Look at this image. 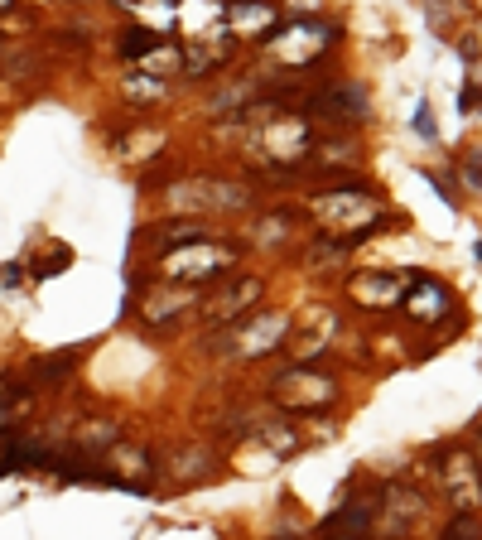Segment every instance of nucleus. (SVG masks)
<instances>
[{
	"label": "nucleus",
	"instance_id": "obj_11",
	"mask_svg": "<svg viewBox=\"0 0 482 540\" xmlns=\"http://www.w3.org/2000/svg\"><path fill=\"white\" fill-rule=\"evenodd\" d=\"M116 425H111V420H87V430H78V444L82 449H102V444H111V439H116Z\"/></svg>",
	"mask_w": 482,
	"mask_h": 540
},
{
	"label": "nucleus",
	"instance_id": "obj_15",
	"mask_svg": "<svg viewBox=\"0 0 482 540\" xmlns=\"http://www.w3.org/2000/svg\"><path fill=\"white\" fill-rule=\"evenodd\" d=\"M415 131H420V135H434V121H429V107H420V116H415Z\"/></svg>",
	"mask_w": 482,
	"mask_h": 540
},
{
	"label": "nucleus",
	"instance_id": "obj_5",
	"mask_svg": "<svg viewBox=\"0 0 482 540\" xmlns=\"http://www.w3.org/2000/svg\"><path fill=\"white\" fill-rule=\"evenodd\" d=\"M275 396L290 405V410H319L338 396V386L319 372H309V367H295V372H285V377L275 381Z\"/></svg>",
	"mask_w": 482,
	"mask_h": 540
},
{
	"label": "nucleus",
	"instance_id": "obj_13",
	"mask_svg": "<svg viewBox=\"0 0 482 540\" xmlns=\"http://www.w3.org/2000/svg\"><path fill=\"white\" fill-rule=\"evenodd\" d=\"M473 531H478V526H473V516H454V531H449L444 540H473Z\"/></svg>",
	"mask_w": 482,
	"mask_h": 540
},
{
	"label": "nucleus",
	"instance_id": "obj_16",
	"mask_svg": "<svg viewBox=\"0 0 482 540\" xmlns=\"http://www.w3.org/2000/svg\"><path fill=\"white\" fill-rule=\"evenodd\" d=\"M473 468H478V478H482V434H478V444H473Z\"/></svg>",
	"mask_w": 482,
	"mask_h": 540
},
{
	"label": "nucleus",
	"instance_id": "obj_12",
	"mask_svg": "<svg viewBox=\"0 0 482 540\" xmlns=\"http://www.w3.org/2000/svg\"><path fill=\"white\" fill-rule=\"evenodd\" d=\"M232 25H275V10H227Z\"/></svg>",
	"mask_w": 482,
	"mask_h": 540
},
{
	"label": "nucleus",
	"instance_id": "obj_6",
	"mask_svg": "<svg viewBox=\"0 0 482 540\" xmlns=\"http://www.w3.org/2000/svg\"><path fill=\"white\" fill-rule=\"evenodd\" d=\"M420 275H357L348 290L357 304H367V309H396V299H405V290L415 285Z\"/></svg>",
	"mask_w": 482,
	"mask_h": 540
},
{
	"label": "nucleus",
	"instance_id": "obj_8",
	"mask_svg": "<svg viewBox=\"0 0 482 540\" xmlns=\"http://www.w3.org/2000/svg\"><path fill=\"white\" fill-rule=\"evenodd\" d=\"M160 246H193V242H208V222H198V217H179V222H164V227H150Z\"/></svg>",
	"mask_w": 482,
	"mask_h": 540
},
{
	"label": "nucleus",
	"instance_id": "obj_3",
	"mask_svg": "<svg viewBox=\"0 0 482 540\" xmlns=\"http://www.w3.org/2000/svg\"><path fill=\"white\" fill-rule=\"evenodd\" d=\"M266 295V280L261 275H241V280H232L222 295H213L198 314H203V324L213 328H237L241 319H251L256 314V299Z\"/></svg>",
	"mask_w": 482,
	"mask_h": 540
},
{
	"label": "nucleus",
	"instance_id": "obj_2",
	"mask_svg": "<svg viewBox=\"0 0 482 540\" xmlns=\"http://www.w3.org/2000/svg\"><path fill=\"white\" fill-rule=\"evenodd\" d=\"M241 261L237 246L227 242H193L179 251H164L160 256V275L164 280H179V285H198V280H217L222 270H232Z\"/></svg>",
	"mask_w": 482,
	"mask_h": 540
},
{
	"label": "nucleus",
	"instance_id": "obj_4",
	"mask_svg": "<svg viewBox=\"0 0 482 540\" xmlns=\"http://www.w3.org/2000/svg\"><path fill=\"white\" fill-rule=\"evenodd\" d=\"M439 478H444V497H449L454 516H473V512H478L482 478H478V468H473V454L449 449V454H444V463H439Z\"/></svg>",
	"mask_w": 482,
	"mask_h": 540
},
{
	"label": "nucleus",
	"instance_id": "obj_1",
	"mask_svg": "<svg viewBox=\"0 0 482 540\" xmlns=\"http://www.w3.org/2000/svg\"><path fill=\"white\" fill-rule=\"evenodd\" d=\"M314 217H319L323 227H328V237L333 242H362V237H376L386 222H391V213L376 203L367 189H323L314 193Z\"/></svg>",
	"mask_w": 482,
	"mask_h": 540
},
{
	"label": "nucleus",
	"instance_id": "obj_10",
	"mask_svg": "<svg viewBox=\"0 0 482 540\" xmlns=\"http://www.w3.org/2000/svg\"><path fill=\"white\" fill-rule=\"evenodd\" d=\"M164 39H169V34H160V29H131V34H126V44H121V54H126V58H150Z\"/></svg>",
	"mask_w": 482,
	"mask_h": 540
},
{
	"label": "nucleus",
	"instance_id": "obj_7",
	"mask_svg": "<svg viewBox=\"0 0 482 540\" xmlns=\"http://www.w3.org/2000/svg\"><path fill=\"white\" fill-rule=\"evenodd\" d=\"M444 309H449V290L434 285V280H415V285L405 290V314H410L415 324H434Z\"/></svg>",
	"mask_w": 482,
	"mask_h": 540
},
{
	"label": "nucleus",
	"instance_id": "obj_14",
	"mask_svg": "<svg viewBox=\"0 0 482 540\" xmlns=\"http://www.w3.org/2000/svg\"><path fill=\"white\" fill-rule=\"evenodd\" d=\"M463 179H468V189L473 193H482V169L478 164H463Z\"/></svg>",
	"mask_w": 482,
	"mask_h": 540
},
{
	"label": "nucleus",
	"instance_id": "obj_9",
	"mask_svg": "<svg viewBox=\"0 0 482 540\" xmlns=\"http://www.w3.org/2000/svg\"><path fill=\"white\" fill-rule=\"evenodd\" d=\"M121 92H126V102H135V107H155V102L169 97V82L150 78V73H126Z\"/></svg>",
	"mask_w": 482,
	"mask_h": 540
}]
</instances>
